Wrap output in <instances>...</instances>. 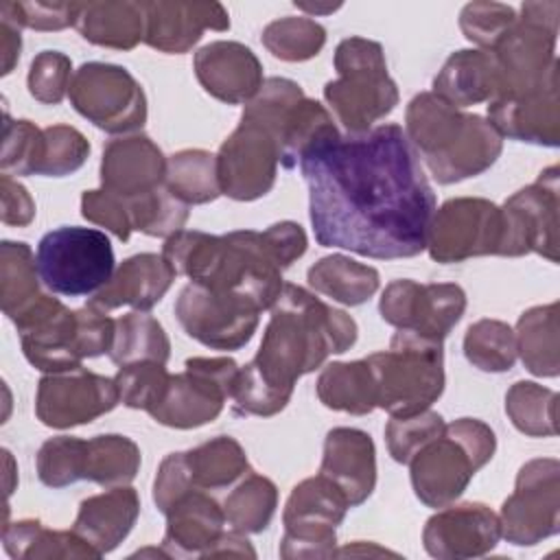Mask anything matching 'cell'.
I'll return each instance as SVG.
<instances>
[{"instance_id": "1", "label": "cell", "mask_w": 560, "mask_h": 560, "mask_svg": "<svg viewBox=\"0 0 560 560\" xmlns=\"http://www.w3.org/2000/svg\"><path fill=\"white\" fill-rule=\"evenodd\" d=\"M315 241L368 258L427 249L435 192L398 125L332 136L300 158Z\"/></svg>"}, {"instance_id": "2", "label": "cell", "mask_w": 560, "mask_h": 560, "mask_svg": "<svg viewBox=\"0 0 560 560\" xmlns=\"http://www.w3.org/2000/svg\"><path fill=\"white\" fill-rule=\"evenodd\" d=\"M357 341V322L304 287L284 282L256 357L238 370L232 398L241 416H276L291 400L295 381Z\"/></svg>"}, {"instance_id": "3", "label": "cell", "mask_w": 560, "mask_h": 560, "mask_svg": "<svg viewBox=\"0 0 560 560\" xmlns=\"http://www.w3.org/2000/svg\"><path fill=\"white\" fill-rule=\"evenodd\" d=\"M162 256L177 276L214 291L252 298L262 311L271 308L282 291V269L269 256L262 234L236 230L223 236L199 230H179L168 236Z\"/></svg>"}, {"instance_id": "4", "label": "cell", "mask_w": 560, "mask_h": 560, "mask_svg": "<svg viewBox=\"0 0 560 560\" xmlns=\"http://www.w3.org/2000/svg\"><path fill=\"white\" fill-rule=\"evenodd\" d=\"M405 136L440 184H455L488 171L503 149L488 118L466 114L433 92H420L409 101Z\"/></svg>"}, {"instance_id": "5", "label": "cell", "mask_w": 560, "mask_h": 560, "mask_svg": "<svg viewBox=\"0 0 560 560\" xmlns=\"http://www.w3.org/2000/svg\"><path fill=\"white\" fill-rule=\"evenodd\" d=\"M497 448L494 431L477 418H459L427 442L409 462L416 497L429 508H444L462 497L475 472Z\"/></svg>"}, {"instance_id": "6", "label": "cell", "mask_w": 560, "mask_h": 560, "mask_svg": "<svg viewBox=\"0 0 560 560\" xmlns=\"http://www.w3.org/2000/svg\"><path fill=\"white\" fill-rule=\"evenodd\" d=\"M335 70L339 77L324 85V98L348 133L370 131L398 105V88L378 42L346 37L335 50Z\"/></svg>"}, {"instance_id": "7", "label": "cell", "mask_w": 560, "mask_h": 560, "mask_svg": "<svg viewBox=\"0 0 560 560\" xmlns=\"http://www.w3.org/2000/svg\"><path fill=\"white\" fill-rule=\"evenodd\" d=\"M365 359L376 383V407L385 409L392 418L420 413L444 392L442 341L396 330L389 350Z\"/></svg>"}, {"instance_id": "8", "label": "cell", "mask_w": 560, "mask_h": 560, "mask_svg": "<svg viewBox=\"0 0 560 560\" xmlns=\"http://www.w3.org/2000/svg\"><path fill=\"white\" fill-rule=\"evenodd\" d=\"M560 2H525L521 18L490 50L497 70V96H521L558 74L556 37Z\"/></svg>"}, {"instance_id": "9", "label": "cell", "mask_w": 560, "mask_h": 560, "mask_svg": "<svg viewBox=\"0 0 560 560\" xmlns=\"http://www.w3.org/2000/svg\"><path fill=\"white\" fill-rule=\"evenodd\" d=\"M46 289L66 298L98 293L114 276V249L105 232L63 225L46 232L35 252Z\"/></svg>"}, {"instance_id": "10", "label": "cell", "mask_w": 560, "mask_h": 560, "mask_svg": "<svg viewBox=\"0 0 560 560\" xmlns=\"http://www.w3.org/2000/svg\"><path fill=\"white\" fill-rule=\"evenodd\" d=\"M350 503L346 494L324 475L300 481L284 505V534L280 556L293 558H328L335 556L337 525L343 521Z\"/></svg>"}, {"instance_id": "11", "label": "cell", "mask_w": 560, "mask_h": 560, "mask_svg": "<svg viewBox=\"0 0 560 560\" xmlns=\"http://www.w3.org/2000/svg\"><path fill=\"white\" fill-rule=\"evenodd\" d=\"M238 365L228 357L186 359L184 372L171 374L162 402L149 413L173 429H195L212 422L221 411L238 376Z\"/></svg>"}, {"instance_id": "12", "label": "cell", "mask_w": 560, "mask_h": 560, "mask_svg": "<svg viewBox=\"0 0 560 560\" xmlns=\"http://www.w3.org/2000/svg\"><path fill=\"white\" fill-rule=\"evenodd\" d=\"M72 107L107 133H129L147 120V96L133 74L116 63H83L68 90Z\"/></svg>"}, {"instance_id": "13", "label": "cell", "mask_w": 560, "mask_h": 560, "mask_svg": "<svg viewBox=\"0 0 560 560\" xmlns=\"http://www.w3.org/2000/svg\"><path fill=\"white\" fill-rule=\"evenodd\" d=\"M503 212L481 197L448 199L433 212L427 249L435 262H462L475 256H501Z\"/></svg>"}, {"instance_id": "14", "label": "cell", "mask_w": 560, "mask_h": 560, "mask_svg": "<svg viewBox=\"0 0 560 560\" xmlns=\"http://www.w3.org/2000/svg\"><path fill=\"white\" fill-rule=\"evenodd\" d=\"M262 308L247 295L190 282L179 291L175 317L195 341L212 350H238L256 332Z\"/></svg>"}, {"instance_id": "15", "label": "cell", "mask_w": 560, "mask_h": 560, "mask_svg": "<svg viewBox=\"0 0 560 560\" xmlns=\"http://www.w3.org/2000/svg\"><path fill=\"white\" fill-rule=\"evenodd\" d=\"M501 536L516 547H532L560 529V462L532 459L521 466L514 492L499 514Z\"/></svg>"}, {"instance_id": "16", "label": "cell", "mask_w": 560, "mask_h": 560, "mask_svg": "<svg viewBox=\"0 0 560 560\" xmlns=\"http://www.w3.org/2000/svg\"><path fill=\"white\" fill-rule=\"evenodd\" d=\"M558 166L545 168L538 179L501 206L503 212V249L501 256L540 254L549 262H558Z\"/></svg>"}, {"instance_id": "17", "label": "cell", "mask_w": 560, "mask_h": 560, "mask_svg": "<svg viewBox=\"0 0 560 560\" xmlns=\"http://www.w3.org/2000/svg\"><path fill=\"white\" fill-rule=\"evenodd\" d=\"M381 317L398 330H409L431 341H444L466 311V293L455 282L394 280L378 302Z\"/></svg>"}, {"instance_id": "18", "label": "cell", "mask_w": 560, "mask_h": 560, "mask_svg": "<svg viewBox=\"0 0 560 560\" xmlns=\"http://www.w3.org/2000/svg\"><path fill=\"white\" fill-rule=\"evenodd\" d=\"M214 158L221 195L236 201H254L273 188L280 147L265 127L241 118Z\"/></svg>"}, {"instance_id": "19", "label": "cell", "mask_w": 560, "mask_h": 560, "mask_svg": "<svg viewBox=\"0 0 560 560\" xmlns=\"http://www.w3.org/2000/svg\"><path fill=\"white\" fill-rule=\"evenodd\" d=\"M120 402L116 381L85 368L46 374L37 385L35 413L42 424L70 429L88 424Z\"/></svg>"}, {"instance_id": "20", "label": "cell", "mask_w": 560, "mask_h": 560, "mask_svg": "<svg viewBox=\"0 0 560 560\" xmlns=\"http://www.w3.org/2000/svg\"><path fill=\"white\" fill-rule=\"evenodd\" d=\"M28 363L46 374L81 368L77 311L42 293L15 322Z\"/></svg>"}, {"instance_id": "21", "label": "cell", "mask_w": 560, "mask_h": 560, "mask_svg": "<svg viewBox=\"0 0 560 560\" xmlns=\"http://www.w3.org/2000/svg\"><path fill=\"white\" fill-rule=\"evenodd\" d=\"M501 538L499 516L483 503L444 505L435 512L422 532L429 556L440 560H464L486 556Z\"/></svg>"}, {"instance_id": "22", "label": "cell", "mask_w": 560, "mask_h": 560, "mask_svg": "<svg viewBox=\"0 0 560 560\" xmlns=\"http://www.w3.org/2000/svg\"><path fill=\"white\" fill-rule=\"evenodd\" d=\"M488 122L503 138L558 147L560 142V101L558 74L547 79L538 90L521 96H501L488 103Z\"/></svg>"}, {"instance_id": "23", "label": "cell", "mask_w": 560, "mask_h": 560, "mask_svg": "<svg viewBox=\"0 0 560 560\" xmlns=\"http://www.w3.org/2000/svg\"><path fill=\"white\" fill-rule=\"evenodd\" d=\"M192 66L201 88L228 105L249 103L265 83L258 57L241 42H210L195 52Z\"/></svg>"}, {"instance_id": "24", "label": "cell", "mask_w": 560, "mask_h": 560, "mask_svg": "<svg viewBox=\"0 0 560 560\" xmlns=\"http://www.w3.org/2000/svg\"><path fill=\"white\" fill-rule=\"evenodd\" d=\"M208 28H230V18L223 4L164 0L144 2V44L160 52H188Z\"/></svg>"}, {"instance_id": "25", "label": "cell", "mask_w": 560, "mask_h": 560, "mask_svg": "<svg viewBox=\"0 0 560 560\" xmlns=\"http://www.w3.org/2000/svg\"><path fill=\"white\" fill-rule=\"evenodd\" d=\"M166 179V158L144 133L114 138L103 149L101 186L122 199L147 195Z\"/></svg>"}, {"instance_id": "26", "label": "cell", "mask_w": 560, "mask_h": 560, "mask_svg": "<svg viewBox=\"0 0 560 560\" xmlns=\"http://www.w3.org/2000/svg\"><path fill=\"white\" fill-rule=\"evenodd\" d=\"M319 475L328 477L348 499L361 505L376 486V448L370 433L352 427H335L326 433Z\"/></svg>"}, {"instance_id": "27", "label": "cell", "mask_w": 560, "mask_h": 560, "mask_svg": "<svg viewBox=\"0 0 560 560\" xmlns=\"http://www.w3.org/2000/svg\"><path fill=\"white\" fill-rule=\"evenodd\" d=\"M175 276V269L162 254H136L118 265L109 282L94 293L90 304L103 311L120 306L149 311L164 298Z\"/></svg>"}, {"instance_id": "28", "label": "cell", "mask_w": 560, "mask_h": 560, "mask_svg": "<svg viewBox=\"0 0 560 560\" xmlns=\"http://www.w3.org/2000/svg\"><path fill=\"white\" fill-rule=\"evenodd\" d=\"M166 516V532L162 549L168 558L203 556L223 536L225 512L223 508L203 490H190L179 497Z\"/></svg>"}, {"instance_id": "29", "label": "cell", "mask_w": 560, "mask_h": 560, "mask_svg": "<svg viewBox=\"0 0 560 560\" xmlns=\"http://www.w3.org/2000/svg\"><path fill=\"white\" fill-rule=\"evenodd\" d=\"M140 497L131 486H114L81 501L72 532L98 556L114 551L136 525Z\"/></svg>"}, {"instance_id": "30", "label": "cell", "mask_w": 560, "mask_h": 560, "mask_svg": "<svg viewBox=\"0 0 560 560\" xmlns=\"http://www.w3.org/2000/svg\"><path fill=\"white\" fill-rule=\"evenodd\" d=\"M74 26L90 44L131 50L144 42V2H79Z\"/></svg>"}, {"instance_id": "31", "label": "cell", "mask_w": 560, "mask_h": 560, "mask_svg": "<svg viewBox=\"0 0 560 560\" xmlns=\"http://www.w3.org/2000/svg\"><path fill=\"white\" fill-rule=\"evenodd\" d=\"M433 94L455 107H468L497 96V70L486 50H457L433 79Z\"/></svg>"}, {"instance_id": "32", "label": "cell", "mask_w": 560, "mask_h": 560, "mask_svg": "<svg viewBox=\"0 0 560 560\" xmlns=\"http://www.w3.org/2000/svg\"><path fill=\"white\" fill-rule=\"evenodd\" d=\"M315 389L322 405L335 411L365 416L376 409V383L368 359L328 363Z\"/></svg>"}, {"instance_id": "33", "label": "cell", "mask_w": 560, "mask_h": 560, "mask_svg": "<svg viewBox=\"0 0 560 560\" xmlns=\"http://www.w3.org/2000/svg\"><path fill=\"white\" fill-rule=\"evenodd\" d=\"M516 352L534 376H558L560 339H558V302L534 306L518 317Z\"/></svg>"}, {"instance_id": "34", "label": "cell", "mask_w": 560, "mask_h": 560, "mask_svg": "<svg viewBox=\"0 0 560 560\" xmlns=\"http://www.w3.org/2000/svg\"><path fill=\"white\" fill-rule=\"evenodd\" d=\"M4 551L15 560L39 558H101L79 534L48 529L35 518L7 523L2 529Z\"/></svg>"}, {"instance_id": "35", "label": "cell", "mask_w": 560, "mask_h": 560, "mask_svg": "<svg viewBox=\"0 0 560 560\" xmlns=\"http://www.w3.org/2000/svg\"><path fill=\"white\" fill-rule=\"evenodd\" d=\"M306 280L317 293L346 306H359L376 293L381 276L370 265L357 262L343 254H332L319 258L308 269Z\"/></svg>"}, {"instance_id": "36", "label": "cell", "mask_w": 560, "mask_h": 560, "mask_svg": "<svg viewBox=\"0 0 560 560\" xmlns=\"http://www.w3.org/2000/svg\"><path fill=\"white\" fill-rule=\"evenodd\" d=\"M107 354L116 365L136 361L166 363L171 357V341L155 317L147 311H131L116 319L114 341Z\"/></svg>"}, {"instance_id": "37", "label": "cell", "mask_w": 560, "mask_h": 560, "mask_svg": "<svg viewBox=\"0 0 560 560\" xmlns=\"http://www.w3.org/2000/svg\"><path fill=\"white\" fill-rule=\"evenodd\" d=\"M337 133L332 116L322 103L306 96L300 98L284 116L278 133L280 164L284 168H293L308 149Z\"/></svg>"}, {"instance_id": "38", "label": "cell", "mask_w": 560, "mask_h": 560, "mask_svg": "<svg viewBox=\"0 0 560 560\" xmlns=\"http://www.w3.org/2000/svg\"><path fill=\"white\" fill-rule=\"evenodd\" d=\"M186 462L192 486L199 490L228 488L247 472V455L230 435L212 438L186 451Z\"/></svg>"}, {"instance_id": "39", "label": "cell", "mask_w": 560, "mask_h": 560, "mask_svg": "<svg viewBox=\"0 0 560 560\" xmlns=\"http://www.w3.org/2000/svg\"><path fill=\"white\" fill-rule=\"evenodd\" d=\"M37 260L26 243L2 241L0 245V298L2 311L15 322L39 293Z\"/></svg>"}, {"instance_id": "40", "label": "cell", "mask_w": 560, "mask_h": 560, "mask_svg": "<svg viewBox=\"0 0 560 560\" xmlns=\"http://www.w3.org/2000/svg\"><path fill=\"white\" fill-rule=\"evenodd\" d=\"M164 186L186 206L208 203L221 195L217 158L203 149H184L166 160Z\"/></svg>"}, {"instance_id": "41", "label": "cell", "mask_w": 560, "mask_h": 560, "mask_svg": "<svg viewBox=\"0 0 560 560\" xmlns=\"http://www.w3.org/2000/svg\"><path fill=\"white\" fill-rule=\"evenodd\" d=\"M278 488L271 479L247 470L243 481L228 494L223 503L225 523L241 534H258L267 529L276 514Z\"/></svg>"}, {"instance_id": "42", "label": "cell", "mask_w": 560, "mask_h": 560, "mask_svg": "<svg viewBox=\"0 0 560 560\" xmlns=\"http://www.w3.org/2000/svg\"><path fill=\"white\" fill-rule=\"evenodd\" d=\"M140 470L138 444L118 433L94 435L88 440L85 479L105 488L127 486Z\"/></svg>"}, {"instance_id": "43", "label": "cell", "mask_w": 560, "mask_h": 560, "mask_svg": "<svg viewBox=\"0 0 560 560\" xmlns=\"http://www.w3.org/2000/svg\"><path fill=\"white\" fill-rule=\"evenodd\" d=\"M558 394L532 381L514 383L505 394V413L512 424L529 438H553Z\"/></svg>"}, {"instance_id": "44", "label": "cell", "mask_w": 560, "mask_h": 560, "mask_svg": "<svg viewBox=\"0 0 560 560\" xmlns=\"http://www.w3.org/2000/svg\"><path fill=\"white\" fill-rule=\"evenodd\" d=\"M464 354L481 372H508L518 357L514 330L499 319H479L464 335Z\"/></svg>"}, {"instance_id": "45", "label": "cell", "mask_w": 560, "mask_h": 560, "mask_svg": "<svg viewBox=\"0 0 560 560\" xmlns=\"http://www.w3.org/2000/svg\"><path fill=\"white\" fill-rule=\"evenodd\" d=\"M265 48L282 61H306L326 44V28L311 18H280L262 31Z\"/></svg>"}, {"instance_id": "46", "label": "cell", "mask_w": 560, "mask_h": 560, "mask_svg": "<svg viewBox=\"0 0 560 560\" xmlns=\"http://www.w3.org/2000/svg\"><path fill=\"white\" fill-rule=\"evenodd\" d=\"M131 228L147 236H173L188 221V206L179 201L166 186L147 195L125 199Z\"/></svg>"}, {"instance_id": "47", "label": "cell", "mask_w": 560, "mask_h": 560, "mask_svg": "<svg viewBox=\"0 0 560 560\" xmlns=\"http://www.w3.org/2000/svg\"><path fill=\"white\" fill-rule=\"evenodd\" d=\"M88 440L57 435L46 440L37 451V477L48 488H66L85 479Z\"/></svg>"}, {"instance_id": "48", "label": "cell", "mask_w": 560, "mask_h": 560, "mask_svg": "<svg viewBox=\"0 0 560 560\" xmlns=\"http://www.w3.org/2000/svg\"><path fill=\"white\" fill-rule=\"evenodd\" d=\"M158 361H136L120 365L114 381L118 387L120 402L131 409H142L151 413L164 398L171 374Z\"/></svg>"}, {"instance_id": "49", "label": "cell", "mask_w": 560, "mask_h": 560, "mask_svg": "<svg viewBox=\"0 0 560 560\" xmlns=\"http://www.w3.org/2000/svg\"><path fill=\"white\" fill-rule=\"evenodd\" d=\"M44 162V129L31 120H11L4 116L2 158L4 175H39Z\"/></svg>"}, {"instance_id": "50", "label": "cell", "mask_w": 560, "mask_h": 560, "mask_svg": "<svg viewBox=\"0 0 560 560\" xmlns=\"http://www.w3.org/2000/svg\"><path fill=\"white\" fill-rule=\"evenodd\" d=\"M444 418L431 409H424L413 416L392 418L385 427V440L389 455L398 464H409L411 457L433 438L444 431Z\"/></svg>"}, {"instance_id": "51", "label": "cell", "mask_w": 560, "mask_h": 560, "mask_svg": "<svg viewBox=\"0 0 560 560\" xmlns=\"http://www.w3.org/2000/svg\"><path fill=\"white\" fill-rule=\"evenodd\" d=\"M516 11L501 2H468L459 13V26L468 42L490 52L514 26Z\"/></svg>"}, {"instance_id": "52", "label": "cell", "mask_w": 560, "mask_h": 560, "mask_svg": "<svg viewBox=\"0 0 560 560\" xmlns=\"http://www.w3.org/2000/svg\"><path fill=\"white\" fill-rule=\"evenodd\" d=\"M90 155V142L70 125H50L44 129V162L39 175L63 177L79 171Z\"/></svg>"}, {"instance_id": "53", "label": "cell", "mask_w": 560, "mask_h": 560, "mask_svg": "<svg viewBox=\"0 0 560 560\" xmlns=\"http://www.w3.org/2000/svg\"><path fill=\"white\" fill-rule=\"evenodd\" d=\"M72 61L59 50H42L33 61L26 77L28 94L44 103L57 105L70 90L72 83Z\"/></svg>"}, {"instance_id": "54", "label": "cell", "mask_w": 560, "mask_h": 560, "mask_svg": "<svg viewBox=\"0 0 560 560\" xmlns=\"http://www.w3.org/2000/svg\"><path fill=\"white\" fill-rule=\"evenodd\" d=\"M79 2H4L0 15L15 26L35 31H61L77 24Z\"/></svg>"}, {"instance_id": "55", "label": "cell", "mask_w": 560, "mask_h": 560, "mask_svg": "<svg viewBox=\"0 0 560 560\" xmlns=\"http://www.w3.org/2000/svg\"><path fill=\"white\" fill-rule=\"evenodd\" d=\"M81 214L83 219L109 230L120 241H127L133 232L125 199L103 188L85 190L81 195Z\"/></svg>"}, {"instance_id": "56", "label": "cell", "mask_w": 560, "mask_h": 560, "mask_svg": "<svg viewBox=\"0 0 560 560\" xmlns=\"http://www.w3.org/2000/svg\"><path fill=\"white\" fill-rule=\"evenodd\" d=\"M190 490H199L192 486L188 462H186V451L182 453H171L162 459L155 481H153V503L155 508L166 514L168 508L184 497Z\"/></svg>"}, {"instance_id": "57", "label": "cell", "mask_w": 560, "mask_h": 560, "mask_svg": "<svg viewBox=\"0 0 560 560\" xmlns=\"http://www.w3.org/2000/svg\"><path fill=\"white\" fill-rule=\"evenodd\" d=\"M262 234V243L269 252V256L273 258V262L284 271L287 267H291L293 260H298L300 256H304L306 252V232L302 230V225L293 223V221H280L269 225L267 230L260 232Z\"/></svg>"}, {"instance_id": "58", "label": "cell", "mask_w": 560, "mask_h": 560, "mask_svg": "<svg viewBox=\"0 0 560 560\" xmlns=\"http://www.w3.org/2000/svg\"><path fill=\"white\" fill-rule=\"evenodd\" d=\"M0 197H2V223L7 225H28L35 217V201L28 190L15 182L11 175L0 177Z\"/></svg>"}, {"instance_id": "59", "label": "cell", "mask_w": 560, "mask_h": 560, "mask_svg": "<svg viewBox=\"0 0 560 560\" xmlns=\"http://www.w3.org/2000/svg\"><path fill=\"white\" fill-rule=\"evenodd\" d=\"M20 48H22V37H20V26L13 22L0 18V50H2V74H9L13 66L20 59Z\"/></svg>"}, {"instance_id": "60", "label": "cell", "mask_w": 560, "mask_h": 560, "mask_svg": "<svg viewBox=\"0 0 560 560\" xmlns=\"http://www.w3.org/2000/svg\"><path fill=\"white\" fill-rule=\"evenodd\" d=\"M208 556H238V558H256L254 547L249 545V540L245 538V534L241 532H223V536L214 542V547L206 553Z\"/></svg>"}, {"instance_id": "61", "label": "cell", "mask_w": 560, "mask_h": 560, "mask_svg": "<svg viewBox=\"0 0 560 560\" xmlns=\"http://www.w3.org/2000/svg\"><path fill=\"white\" fill-rule=\"evenodd\" d=\"M295 7L298 9H302V11H306V13H332V11H337L341 4H328V7H322V4H306V2H295Z\"/></svg>"}]
</instances>
